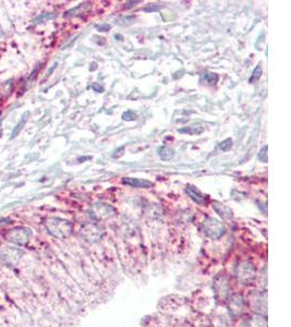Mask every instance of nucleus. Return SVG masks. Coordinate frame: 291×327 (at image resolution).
<instances>
[{
    "mask_svg": "<svg viewBox=\"0 0 291 327\" xmlns=\"http://www.w3.org/2000/svg\"><path fill=\"white\" fill-rule=\"evenodd\" d=\"M267 150H268V146L267 145H265V146L262 147V149L259 150V153L257 154V158L259 162L262 163H267L268 157H267Z\"/></svg>",
    "mask_w": 291,
    "mask_h": 327,
    "instance_id": "21",
    "label": "nucleus"
},
{
    "mask_svg": "<svg viewBox=\"0 0 291 327\" xmlns=\"http://www.w3.org/2000/svg\"><path fill=\"white\" fill-rule=\"evenodd\" d=\"M137 118L138 116L132 110H127L126 112L122 113V119L126 121H134L137 120Z\"/></svg>",
    "mask_w": 291,
    "mask_h": 327,
    "instance_id": "25",
    "label": "nucleus"
},
{
    "mask_svg": "<svg viewBox=\"0 0 291 327\" xmlns=\"http://www.w3.org/2000/svg\"><path fill=\"white\" fill-rule=\"evenodd\" d=\"M160 7L159 6H157V7H156V6H154V7H152V6H150L149 8H145V11H155V10H157V9H159Z\"/></svg>",
    "mask_w": 291,
    "mask_h": 327,
    "instance_id": "30",
    "label": "nucleus"
},
{
    "mask_svg": "<svg viewBox=\"0 0 291 327\" xmlns=\"http://www.w3.org/2000/svg\"><path fill=\"white\" fill-rule=\"evenodd\" d=\"M30 115V112H25L24 115L22 116V118H21V120L19 121V123L17 124V126H15L14 130H13V132H12V138L14 137H17L18 136V133L21 131V129L23 128V126L25 124V122L28 121V117Z\"/></svg>",
    "mask_w": 291,
    "mask_h": 327,
    "instance_id": "19",
    "label": "nucleus"
},
{
    "mask_svg": "<svg viewBox=\"0 0 291 327\" xmlns=\"http://www.w3.org/2000/svg\"><path fill=\"white\" fill-rule=\"evenodd\" d=\"M157 155L164 162H167L175 156V150L168 146H160L157 148Z\"/></svg>",
    "mask_w": 291,
    "mask_h": 327,
    "instance_id": "16",
    "label": "nucleus"
},
{
    "mask_svg": "<svg viewBox=\"0 0 291 327\" xmlns=\"http://www.w3.org/2000/svg\"><path fill=\"white\" fill-rule=\"evenodd\" d=\"M32 232L27 227H15L6 232L4 238L10 243L17 246H25L30 241Z\"/></svg>",
    "mask_w": 291,
    "mask_h": 327,
    "instance_id": "3",
    "label": "nucleus"
},
{
    "mask_svg": "<svg viewBox=\"0 0 291 327\" xmlns=\"http://www.w3.org/2000/svg\"><path fill=\"white\" fill-rule=\"evenodd\" d=\"M212 206L217 214L222 218V219H225V220L232 219V217H233L232 211L227 205L220 203V202H213Z\"/></svg>",
    "mask_w": 291,
    "mask_h": 327,
    "instance_id": "13",
    "label": "nucleus"
},
{
    "mask_svg": "<svg viewBox=\"0 0 291 327\" xmlns=\"http://www.w3.org/2000/svg\"><path fill=\"white\" fill-rule=\"evenodd\" d=\"M236 276L239 282L244 285L251 284L256 276L255 267L250 261L240 262L236 267Z\"/></svg>",
    "mask_w": 291,
    "mask_h": 327,
    "instance_id": "5",
    "label": "nucleus"
},
{
    "mask_svg": "<svg viewBox=\"0 0 291 327\" xmlns=\"http://www.w3.org/2000/svg\"><path fill=\"white\" fill-rule=\"evenodd\" d=\"M262 74H263L262 65L259 64V65L256 66V68L253 70L252 74H251V77H250V79H249V83H250V84H254V83H256L259 79H261Z\"/></svg>",
    "mask_w": 291,
    "mask_h": 327,
    "instance_id": "18",
    "label": "nucleus"
},
{
    "mask_svg": "<svg viewBox=\"0 0 291 327\" xmlns=\"http://www.w3.org/2000/svg\"><path fill=\"white\" fill-rule=\"evenodd\" d=\"M8 224H10V219H8V218H4V219H0V226L8 225Z\"/></svg>",
    "mask_w": 291,
    "mask_h": 327,
    "instance_id": "29",
    "label": "nucleus"
},
{
    "mask_svg": "<svg viewBox=\"0 0 291 327\" xmlns=\"http://www.w3.org/2000/svg\"><path fill=\"white\" fill-rule=\"evenodd\" d=\"M85 159H91L90 156H87V157H83V158H79V160L81 162V160H85Z\"/></svg>",
    "mask_w": 291,
    "mask_h": 327,
    "instance_id": "32",
    "label": "nucleus"
},
{
    "mask_svg": "<svg viewBox=\"0 0 291 327\" xmlns=\"http://www.w3.org/2000/svg\"><path fill=\"white\" fill-rule=\"evenodd\" d=\"M231 147H232V139L223 140V141L218 145V148H219L221 152H228V150H230Z\"/></svg>",
    "mask_w": 291,
    "mask_h": 327,
    "instance_id": "20",
    "label": "nucleus"
},
{
    "mask_svg": "<svg viewBox=\"0 0 291 327\" xmlns=\"http://www.w3.org/2000/svg\"><path fill=\"white\" fill-rule=\"evenodd\" d=\"M121 182L123 184H127L132 186V188H140V189H148L152 188L153 182L147 179H139V178H122Z\"/></svg>",
    "mask_w": 291,
    "mask_h": 327,
    "instance_id": "11",
    "label": "nucleus"
},
{
    "mask_svg": "<svg viewBox=\"0 0 291 327\" xmlns=\"http://www.w3.org/2000/svg\"><path fill=\"white\" fill-rule=\"evenodd\" d=\"M186 194L190 196L191 200H193L197 205L204 206L207 203V196L204 195L202 192L193 185H186L185 186Z\"/></svg>",
    "mask_w": 291,
    "mask_h": 327,
    "instance_id": "10",
    "label": "nucleus"
},
{
    "mask_svg": "<svg viewBox=\"0 0 291 327\" xmlns=\"http://www.w3.org/2000/svg\"><path fill=\"white\" fill-rule=\"evenodd\" d=\"M214 289L216 297H219L220 299L227 298L228 293H229V283L226 277H218L214 282Z\"/></svg>",
    "mask_w": 291,
    "mask_h": 327,
    "instance_id": "9",
    "label": "nucleus"
},
{
    "mask_svg": "<svg viewBox=\"0 0 291 327\" xmlns=\"http://www.w3.org/2000/svg\"><path fill=\"white\" fill-rule=\"evenodd\" d=\"M96 29L100 31V32H107L108 30L111 29V27L109 24H101V25H96Z\"/></svg>",
    "mask_w": 291,
    "mask_h": 327,
    "instance_id": "26",
    "label": "nucleus"
},
{
    "mask_svg": "<svg viewBox=\"0 0 291 327\" xmlns=\"http://www.w3.org/2000/svg\"><path fill=\"white\" fill-rule=\"evenodd\" d=\"M92 87H93V90H94V91L97 92V93H103V92H104V87L101 86V85L96 84V83H94V84L92 85Z\"/></svg>",
    "mask_w": 291,
    "mask_h": 327,
    "instance_id": "27",
    "label": "nucleus"
},
{
    "mask_svg": "<svg viewBox=\"0 0 291 327\" xmlns=\"http://www.w3.org/2000/svg\"><path fill=\"white\" fill-rule=\"evenodd\" d=\"M45 227L51 236L58 239L69 238L73 232V225L69 220L58 217H49L45 220Z\"/></svg>",
    "mask_w": 291,
    "mask_h": 327,
    "instance_id": "1",
    "label": "nucleus"
},
{
    "mask_svg": "<svg viewBox=\"0 0 291 327\" xmlns=\"http://www.w3.org/2000/svg\"><path fill=\"white\" fill-rule=\"evenodd\" d=\"M134 21H136V18L134 17H122L118 19V24L122 25V27H128V25L132 24Z\"/></svg>",
    "mask_w": 291,
    "mask_h": 327,
    "instance_id": "24",
    "label": "nucleus"
},
{
    "mask_svg": "<svg viewBox=\"0 0 291 327\" xmlns=\"http://www.w3.org/2000/svg\"><path fill=\"white\" fill-rule=\"evenodd\" d=\"M56 17L55 13H45V14H41L39 17L34 20V24H37V23H41V22H46V21H48L50 19H54Z\"/></svg>",
    "mask_w": 291,
    "mask_h": 327,
    "instance_id": "23",
    "label": "nucleus"
},
{
    "mask_svg": "<svg viewBox=\"0 0 291 327\" xmlns=\"http://www.w3.org/2000/svg\"><path fill=\"white\" fill-rule=\"evenodd\" d=\"M204 131V128L201 126H190V127H184L178 129L179 133L186 134V136H199L202 132Z\"/></svg>",
    "mask_w": 291,
    "mask_h": 327,
    "instance_id": "17",
    "label": "nucleus"
},
{
    "mask_svg": "<svg viewBox=\"0 0 291 327\" xmlns=\"http://www.w3.org/2000/svg\"><path fill=\"white\" fill-rule=\"evenodd\" d=\"M115 37H116V38H119V40H122V39H123L122 36H121V35H119V34H118V35L116 34V35H115Z\"/></svg>",
    "mask_w": 291,
    "mask_h": 327,
    "instance_id": "31",
    "label": "nucleus"
},
{
    "mask_svg": "<svg viewBox=\"0 0 291 327\" xmlns=\"http://www.w3.org/2000/svg\"><path fill=\"white\" fill-rule=\"evenodd\" d=\"M81 237L88 243H96L102 240L104 236V230L100 227V225L95 222H88L81 228L80 231Z\"/></svg>",
    "mask_w": 291,
    "mask_h": 327,
    "instance_id": "6",
    "label": "nucleus"
},
{
    "mask_svg": "<svg viewBox=\"0 0 291 327\" xmlns=\"http://www.w3.org/2000/svg\"><path fill=\"white\" fill-rule=\"evenodd\" d=\"M254 309L259 315H264L267 312V295L266 293H261L255 300Z\"/></svg>",
    "mask_w": 291,
    "mask_h": 327,
    "instance_id": "14",
    "label": "nucleus"
},
{
    "mask_svg": "<svg viewBox=\"0 0 291 327\" xmlns=\"http://www.w3.org/2000/svg\"><path fill=\"white\" fill-rule=\"evenodd\" d=\"M137 3H140V1H128L126 3V8L127 9H131V8H133L134 6H136Z\"/></svg>",
    "mask_w": 291,
    "mask_h": 327,
    "instance_id": "28",
    "label": "nucleus"
},
{
    "mask_svg": "<svg viewBox=\"0 0 291 327\" xmlns=\"http://www.w3.org/2000/svg\"><path fill=\"white\" fill-rule=\"evenodd\" d=\"M202 229H203L205 235L213 240H218L226 232L225 225L214 217H206L203 224H202Z\"/></svg>",
    "mask_w": 291,
    "mask_h": 327,
    "instance_id": "2",
    "label": "nucleus"
},
{
    "mask_svg": "<svg viewBox=\"0 0 291 327\" xmlns=\"http://www.w3.org/2000/svg\"><path fill=\"white\" fill-rule=\"evenodd\" d=\"M243 327H267V320L264 315L254 314L243 321Z\"/></svg>",
    "mask_w": 291,
    "mask_h": 327,
    "instance_id": "12",
    "label": "nucleus"
},
{
    "mask_svg": "<svg viewBox=\"0 0 291 327\" xmlns=\"http://www.w3.org/2000/svg\"><path fill=\"white\" fill-rule=\"evenodd\" d=\"M227 301L228 311H229V314L232 318H238L243 313L244 308H246V301H244L242 294H232L227 299Z\"/></svg>",
    "mask_w": 291,
    "mask_h": 327,
    "instance_id": "7",
    "label": "nucleus"
},
{
    "mask_svg": "<svg viewBox=\"0 0 291 327\" xmlns=\"http://www.w3.org/2000/svg\"><path fill=\"white\" fill-rule=\"evenodd\" d=\"M22 255L23 252L13 247H6L0 250V259L8 265H17Z\"/></svg>",
    "mask_w": 291,
    "mask_h": 327,
    "instance_id": "8",
    "label": "nucleus"
},
{
    "mask_svg": "<svg viewBox=\"0 0 291 327\" xmlns=\"http://www.w3.org/2000/svg\"><path fill=\"white\" fill-rule=\"evenodd\" d=\"M91 4L88 2H84V3H80L79 6H76L75 8L69 10V11H67L65 17L66 18H72V17H76V15H80L81 13L85 12L87 9H90Z\"/></svg>",
    "mask_w": 291,
    "mask_h": 327,
    "instance_id": "15",
    "label": "nucleus"
},
{
    "mask_svg": "<svg viewBox=\"0 0 291 327\" xmlns=\"http://www.w3.org/2000/svg\"><path fill=\"white\" fill-rule=\"evenodd\" d=\"M204 79L210 85H215L218 82V75L216 73H212V72H210V73L204 74Z\"/></svg>",
    "mask_w": 291,
    "mask_h": 327,
    "instance_id": "22",
    "label": "nucleus"
},
{
    "mask_svg": "<svg viewBox=\"0 0 291 327\" xmlns=\"http://www.w3.org/2000/svg\"><path fill=\"white\" fill-rule=\"evenodd\" d=\"M88 213H90V216L93 218V219L98 221V220L110 219V218H112L113 216H116L117 211L115 207H112L111 205L100 202V203L93 204Z\"/></svg>",
    "mask_w": 291,
    "mask_h": 327,
    "instance_id": "4",
    "label": "nucleus"
}]
</instances>
